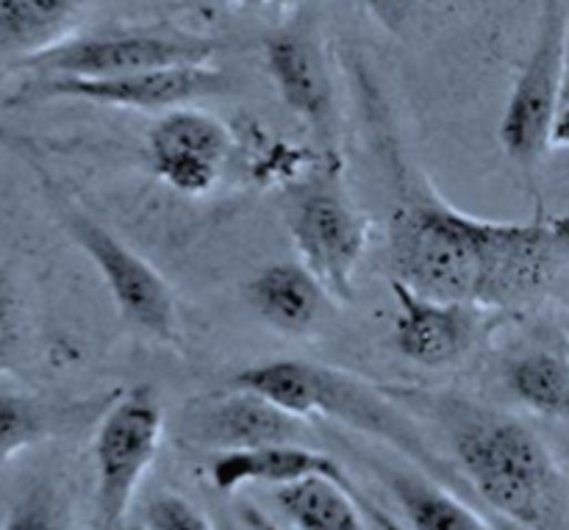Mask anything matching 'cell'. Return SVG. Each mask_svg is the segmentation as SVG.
Masks as SVG:
<instances>
[{
  "mask_svg": "<svg viewBox=\"0 0 569 530\" xmlns=\"http://www.w3.org/2000/svg\"><path fill=\"white\" fill-rule=\"evenodd\" d=\"M233 89L231 76L214 64L167 67L117 78H31L17 92V103L81 100L128 111H172L206 98H220Z\"/></svg>",
  "mask_w": 569,
  "mask_h": 530,
  "instance_id": "cell-9",
  "label": "cell"
},
{
  "mask_svg": "<svg viewBox=\"0 0 569 530\" xmlns=\"http://www.w3.org/2000/svg\"><path fill=\"white\" fill-rule=\"evenodd\" d=\"M376 470L403 511L409 530H489L481 511L431 476L387 464H376Z\"/></svg>",
  "mask_w": 569,
  "mask_h": 530,
  "instance_id": "cell-16",
  "label": "cell"
},
{
  "mask_svg": "<svg viewBox=\"0 0 569 530\" xmlns=\"http://www.w3.org/2000/svg\"><path fill=\"white\" fill-rule=\"evenodd\" d=\"M242 520H244V526H248L250 530H287V528L278 526V522H272L270 517L264 514V511L253 509V506H244V509H242Z\"/></svg>",
  "mask_w": 569,
  "mask_h": 530,
  "instance_id": "cell-26",
  "label": "cell"
},
{
  "mask_svg": "<svg viewBox=\"0 0 569 530\" xmlns=\"http://www.w3.org/2000/svg\"><path fill=\"white\" fill-rule=\"evenodd\" d=\"M228 383L264 394L300 420H337L353 431L381 439L422 467L433 481L472 498L461 472L422 439L415 420L398 406V398L353 372L317 361L276 359L237 372Z\"/></svg>",
  "mask_w": 569,
  "mask_h": 530,
  "instance_id": "cell-3",
  "label": "cell"
},
{
  "mask_svg": "<svg viewBox=\"0 0 569 530\" xmlns=\"http://www.w3.org/2000/svg\"><path fill=\"white\" fill-rule=\"evenodd\" d=\"M331 478V481L342 483L345 489L356 494L372 514L378 517V530H403L389 514H383L378 506H372V500L365 492L356 489V483L350 481V476L345 472V467H339L331 456L317 453V450L306 448L300 442H287V444H267V448H253V450H233V453H220L211 464V483L222 492H237V489L253 487H283V483L306 481V478Z\"/></svg>",
  "mask_w": 569,
  "mask_h": 530,
  "instance_id": "cell-14",
  "label": "cell"
},
{
  "mask_svg": "<svg viewBox=\"0 0 569 530\" xmlns=\"http://www.w3.org/2000/svg\"><path fill=\"white\" fill-rule=\"evenodd\" d=\"M214 39L161 28H117V31L70 37L56 48L20 61L33 78H117L167 67L211 64Z\"/></svg>",
  "mask_w": 569,
  "mask_h": 530,
  "instance_id": "cell-8",
  "label": "cell"
},
{
  "mask_svg": "<svg viewBox=\"0 0 569 530\" xmlns=\"http://www.w3.org/2000/svg\"><path fill=\"white\" fill-rule=\"evenodd\" d=\"M565 98H569V48H567V83H565Z\"/></svg>",
  "mask_w": 569,
  "mask_h": 530,
  "instance_id": "cell-28",
  "label": "cell"
},
{
  "mask_svg": "<svg viewBox=\"0 0 569 530\" xmlns=\"http://www.w3.org/2000/svg\"><path fill=\"white\" fill-rule=\"evenodd\" d=\"M400 400L439 420L478 506L520 530H548L559 503V470L533 428L461 394L409 389Z\"/></svg>",
  "mask_w": 569,
  "mask_h": 530,
  "instance_id": "cell-2",
  "label": "cell"
},
{
  "mask_svg": "<svg viewBox=\"0 0 569 530\" xmlns=\"http://www.w3.org/2000/svg\"><path fill=\"white\" fill-rule=\"evenodd\" d=\"M161 437L164 406L148 383L117 392L109 409L98 417L92 444L98 530L128 526L131 500L159 456Z\"/></svg>",
  "mask_w": 569,
  "mask_h": 530,
  "instance_id": "cell-6",
  "label": "cell"
},
{
  "mask_svg": "<svg viewBox=\"0 0 569 530\" xmlns=\"http://www.w3.org/2000/svg\"><path fill=\"white\" fill-rule=\"evenodd\" d=\"M264 64L281 103L315 133L322 153H337V94L315 22L298 17L272 31L264 42Z\"/></svg>",
  "mask_w": 569,
  "mask_h": 530,
  "instance_id": "cell-10",
  "label": "cell"
},
{
  "mask_svg": "<svg viewBox=\"0 0 569 530\" xmlns=\"http://www.w3.org/2000/svg\"><path fill=\"white\" fill-rule=\"evenodd\" d=\"M0 530H70V511L53 487H33Z\"/></svg>",
  "mask_w": 569,
  "mask_h": 530,
  "instance_id": "cell-21",
  "label": "cell"
},
{
  "mask_svg": "<svg viewBox=\"0 0 569 530\" xmlns=\"http://www.w3.org/2000/svg\"><path fill=\"white\" fill-rule=\"evenodd\" d=\"M22 344V309L14 283L0 272V372L11 370Z\"/></svg>",
  "mask_w": 569,
  "mask_h": 530,
  "instance_id": "cell-24",
  "label": "cell"
},
{
  "mask_svg": "<svg viewBox=\"0 0 569 530\" xmlns=\"http://www.w3.org/2000/svg\"><path fill=\"white\" fill-rule=\"evenodd\" d=\"M233 137L226 122L194 106L164 111L148 131L153 176L183 198H203L220 183Z\"/></svg>",
  "mask_w": 569,
  "mask_h": 530,
  "instance_id": "cell-12",
  "label": "cell"
},
{
  "mask_svg": "<svg viewBox=\"0 0 569 530\" xmlns=\"http://www.w3.org/2000/svg\"><path fill=\"white\" fill-rule=\"evenodd\" d=\"M361 6L383 31L403 37L437 9L439 0H361Z\"/></svg>",
  "mask_w": 569,
  "mask_h": 530,
  "instance_id": "cell-23",
  "label": "cell"
},
{
  "mask_svg": "<svg viewBox=\"0 0 569 530\" xmlns=\"http://www.w3.org/2000/svg\"><path fill=\"white\" fill-rule=\"evenodd\" d=\"M244 300L281 337H309L328 320L333 294L303 261H272L244 283Z\"/></svg>",
  "mask_w": 569,
  "mask_h": 530,
  "instance_id": "cell-15",
  "label": "cell"
},
{
  "mask_svg": "<svg viewBox=\"0 0 569 530\" xmlns=\"http://www.w3.org/2000/svg\"><path fill=\"white\" fill-rule=\"evenodd\" d=\"M569 0H542L531 53L520 67L498 126L500 148L522 170H533L550 150V128L565 100Z\"/></svg>",
  "mask_w": 569,
  "mask_h": 530,
  "instance_id": "cell-7",
  "label": "cell"
},
{
  "mask_svg": "<svg viewBox=\"0 0 569 530\" xmlns=\"http://www.w3.org/2000/svg\"><path fill=\"white\" fill-rule=\"evenodd\" d=\"M565 342H567V350H565V353L569 356V317H567V328H565Z\"/></svg>",
  "mask_w": 569,
  "mask_h": 530,
  "instance_id": "cell-29",
  "label": "cell"
},
{
  "mask_svg": "<svg viewBox=\"0 0 569 530\" xmlns=\"http://www.w3.org/2000/svg\"><path fill=\"white\" fill-rule=\"evenodd\" d=\"M506 389L528 411L569 420V356L545 348L522 350L506 364Z\"/></svg>",
  "mask_w": 569,
  "mask_h": 530,
  "instance_id": "cell-19",
  "label": "cell"
},
{
  "mask_svg": "<svg viewBox=\"0 0 569 530\" xmlns=\"http://www.w3.org/2000/svg\"><path fill=\"white\" fill-rule=\"evenodd\" d=\"M303 422L264 394L228 383L222 392L194 398L181 411L178 437L189 448L233 453L298 442Z\"/></svg>",
  "mask_w": 569,
  "mask_h": 530,
  "instance_id": "cell-11",
  "label": "cell"
},
{
  "mask_svg": "<svg viewBox=\"0 0 569 530\" xmlns=\"http://www.w3.org/2000/svg\"><path fill=\"white\" fill-rule=\"evenodd\" d=\"M122 530H144V528L142 526H126Z\"/></svg>",
  "mask_w": 569,
  "mask_h": 530,
  "instance_id": "cell-30",
  "label": "cell"
},
{
  "mask_svg": "<svg viewBox=\"0 0 569 530\" xmlns=\"http://www.w3.org/2000/svg\"><path fill=\"white\" fill-rule=\"evenodd\" d=\"M144 530H211L203 511L178 494H156L142 511Z\"/></svg>",
  "mask_w": 569,
  "mask_h": 530,
  "instance_id": "cell-22",
  "label": "cell"
},
{
  "mask_svg": "<svg viewBox=\"0 0 569 530\" xmlns=\"http://www.w3.org/2000/svg\"><path fill=\"white\" fill-rule=\"evenodd\" d=\"M550 148L569 150V98L561 100V109L556 114L553 128H550Z\"/></svg>",
  "mask_w": 569,
  "mask_h": 530,
  "instance_id": "cell-25",
  "label": "cell"
},
{
  "mask_svg": "<svg viewBox=\"0 0 569 530\" xmlns=\"http://www.w3.org/2000/svg\"><path fill=\"white\" fill-rule=\"evenodd\" d=\"M233 3L253 6V9H272V11H289L300 3V0H233Z\"/></svg>",
  "mask_w": 569,
  "mask_h": 530,
  "instance_id": "cell-27",
  "label": "cell"
},
{
  "mask_svg": "<svg viewBox=\"0 0 569 530\" xmlns=\"http://www.w3.org/2000/svg\"><path fill=\"white\" fill-rule=\"evenodd\" d=\"M287 231L303 261L333 300H353L370 226L345 183L339 153L322 159L287 187Z\"/></svg>",
  "mask_w": 569,
  "mask_h": 530,
  "instance_id": "cell-4",
  "label": "cell"
},
{
  "mask_svg": "<svg viewBox=\"0 0 569 530\" xmlns=\"http://www.w3.org/2000/svg\"><path fill=\"white\" fill-rule=\"evenodd\" d=\"M389 287L398 306L392 344L406 361L422 370L459 364L500 317L472 303L417 294L398 281H389Z\"/></svg>",
  "mask_w": 569,
  "mask_h": 530,
  "instance_id": "cell-13",
  "label": "cell"
},
{
  "mask_svg": "<svg viewBox=\"0 0 569 530\" xmlns=\"http://www.w3.org/2000/svg\"><path fill=\"white\" fill-rule=\"evenodd\" d=\"M111 400L114 394L100 403L56 406L42 398H31V394H0V464L14 459L31 444L48 439L67 422H78L83 411L103 409Z\"/></svg>",
  "mask_w": 569,
  "mask_h": 530,
  "instance_id": "cell-20",
  "label": "cell"
},
{
  "mask_svg": "<svg viewBox=\"0 0 569 530\" xmlns=\"http://www.w3.org/2000/svg\"><path fill=\"white\" fill-rule=\"evenodd\" d=\"M387 264L417 294L526 311L569 276V214L481 220L415 181L389 214Z\"/></svg>",
  "mask_w": 569,
  "mask_h": 530,
  "instance_id": "cell-1",
  "label": "cell"
},
{
  "mask_svg": "<svg viewBox=\"0 0 569 530\" xmlns=\"http://www.w3.org/2000/svg\"><path fill=\"white\" fill-rule=\"evenodd\" d=\"M272 500L292 530H367L378 517L350 489L331 478H306L272 489Z\"/></svg>",
  "mask_w": 569,
  "mask_h": 530,
  "instance_id": "cell-17",
  "label": "cell"
},
{
  "mask_svg": "<svg viewBox=\"0 0 569 530\" xmlns=\"http://www.w3.org/2000/svg\"><path fill=\"white\" fill-rule=\"evenodd\" d=\"M39 181L59 226L98 270L122 322L144 339L178 344V303L161 272L103 222L94 220L81 203H76V198L50 172L39 170Z\"/></svg>",
  "mask_w": 569,
  "mask_h": 530,
  "instance_id": "cell-5",
  "label": "cell"
},
{
  "mask_svg": "<svg viewBox=\"0 0 569 530\" xmlns=\"http://www.w3.org/2000/svg\"><path fill=\"white\" fill-rule=\"evenodd\" d=\"M87 0H0V53L26 61L72 37Z\"/></svg>",
  "mask_w": 569,
  "mask_h": 530,
  "instance_id": "cell-18",
  "label": "cell"
}]
</instances>
